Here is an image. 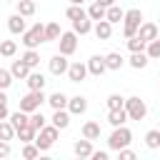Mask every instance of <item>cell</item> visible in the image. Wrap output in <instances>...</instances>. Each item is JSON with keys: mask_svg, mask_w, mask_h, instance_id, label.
Masks as SVG:
<instances>
[{"mask_svg": "<svg viewBox=\"0 0 160 160\" xmlns=\"http://www.w3.org/2000/svg\"><path fill=\"white\" fill-rule=\"evenodd\" d=\"M140 20H142V12H140L138 8H132V10H128V12H125V28H122L125 38H132V35H138Z\"/></svg>", "mask_w": 160, "mask_h": 160, "instance_id": "1", "label": "cell"}, {"mask_svg": "<svg viewBox=\"0 0 160 160\" xmlns=\"http://www.w3.org/2000/svg\"><path fill=\"white\" fill-rule=\"evenodd\" d=\"M42 40H45V25H40V22H38V25H32L30 30H25V32H22V42H25L28 48L40 45Z\"/></svg>", "mask_w": 160, "mask_h": 160, "instance_id": "2", "label": "cell"}, {"mask_svg": "<svg viewBox=\"0 0 160 160\" xmlns=\"http://www.w3.org/2000/svg\"><path fill=\"white\" fill-rule=\"evenodd\" d=\"M55 138H58V128H55V125H48V128L42 125V128H40V135L35 138V145H38L40 150H48V148L55 142Z\"/></svg>", "mask_w": 160, "mask_h": 160, "instance_id": "3", "label": "cell"}, {"mask_svg": "<svg viewBox=\"0 0 160 160\" xmlns=\"http://www.w3.org/2000/svg\"><path fill=\"white\" fill-rule=\"evenodd\" d=\"M130 138H132V132H130L128 128L115 125V130H112V135H110V148H112V150H120V148H125V145L130 142Z\"/></svg>", "mask_w": 160, "mask_h": 160, "instance_id": "4", "label": "cell"}, {"mask_svg": "<svg viewBox=\"0 0 160 160\" xmlns=\"http://www.w3.org/2000/svg\"><path fill=\"white\" fill-rule=\"evenodd\" d=\"M45 100V95H42V90H30L22 100H20V110H25V112H32V110H38L40 108V102Z\"/></svg>", "mask_w": 160, "mask_h": 160, "instance_id": "5", "label": "cell"}, {"mask_svg": "<svg viewBox=\"0 0 160 160\" xmlns=\"http://www.w3.org/2000/svg\"><path fill=\"white\" fill-rule=\"evenodd\" d=\"M125 110H128V118H132V120H142L145 112H148V108H145V102L140 98H128L125 100Z\"/></svg>", "mask_w": 160, "mask_h": 160, "instance_id": "6", "label": "cell"}, {"mask_svg": "<svg viewBox=\"0 0 160 160\" xmlns=\"http://www.w3.org/2000/svg\"><path fill=\"white\" fill-rule=\"evenodd\" d=\"M75 48H78L75 32H62V35H60V52H62V55H70V52H75Z\"/></svg>", "mask_w": 160, "mask_h": 160, "instance_id": "7", "label": "cell"}, {"mask_svg": "<svg viewBox=\"0 0 160 160\" xmlns=\"http://www.w3.org/2000/svg\"><path fill=\"white\" fill-rule=\"evenodd\" d=\"M138 38H142L145 42L155 40V38H158V25H155V22H142V25L138 28Z\"/></svg>", "mask_w": 160, "mask_h": 160, "instance_id": "8", "label": "cell"}, {"mask_svg": "<svg viewBox=\"0 0 160 160\" xmlns=\"http://www.w3.org/2000/svg\"><path fill=\"white\" fill-rule=\"evenodd\" d=\"M68 68H70V65H68V60H65L62 52L50 60V72H52V75H62V72H68Z\"/></svg>", "mask_w": 160, "mask_h": 160, "instance_id": "9", "label": "cell"}, {"mask_svg": "<svg viewBox=\"0 0 160 160\" xmlns=\"http://www.w3.org/2000/svg\"><path fill=\"white\" fill-rule=\"evenodd\" d=\"M105 68H108L105 55H92V58H90V62H88V70H90L92 75H102V72H105Z\"/></svg>", "mask_w": 160, "mask_h": 160, "instance_id": "10", "label": "cell"}, {"mask_svg": "<svg viewBox=\"0 0 160 160\" xmlns=\"http://www.w3.org/2000/svg\"><path fill=\"white\" fill-rule=\"evenodd\" d=\"M110 32H112V22H110L108 18L98 20V25H95V35H98V40H108Z\"/></svg>", "mask_w": 160, "mask_h": 160, "instance_id": "11", "label": "cell"}, {"mask_svg": "<svg viewBox=\"0 0 160 160\" xmlns=\"http://www.w3.org/2000/svg\"><path fill=\"white\" fill-rule=\"evenodd\" d=\"M68 75H70V80H75V82H80L85 75H88V68L82 65V62H72L70 68H68Z\"/></svg>", "mask_w": 160, "mask_h": 160, "instance_id": "12", "label": "cell"}, {"mask_svg": "<svg viewBox=\"0 0 160 160\" xmlns=\"http://www.w3.org/2000/svg\"><path fill=\"white\" fill-rule=\"evenodd\" d=\"M25 15H12V18H8V28H10V32H25V20H22Z\"/></svg>", "mask_w": 160, "mask_h": 160, "instance_id": "13", "label": "cell"}, {"mask_svg": "<svg viewBox=\"0 0 160 160\" xmlns=\"http://www.w3.org/2000/svg\"><path fill=\"white\" fill-rule=\"evenodd\" d=\"M10 72H12L15 78H28V75H30V65H28L25 60H15L12 68H10Z\"/></svg>", "mask_w": 160, "mask_h": 160, "instance_id": "14", "label": "cell"}, {"mask_svg": "<svg viewBox=\"0 0 160 160\" xmlns=\"http://www.w3.org/2000/svg\"><path fill=\"white\" fill-rule=\"evenodd\" d=\"M10 122H12V128H15V130H20V128L30 125V118L25 115V110H18V112H12V115H10Z\"/></svg>", "mask_w": 160, "mask_h": 160, "instance_id": "15", "label": "cell"}, {"mask_svg": "<svg viewBox=\"0 0 160 160\" xmlns=\"http://www.w3.org/2000/svg\"><path fill=\"white\" fill-rule=\"evenodd\" d=\"M75 155H78V158H90V155H92V145H90L88 138L75 142Z\"/></svg>", "mask_w": 160, "mask_h": 160, "instance_id": "16", "label": "cell"}, {"mask_svg": "<svg viewBox=\"0 0 160 160\" xmlns=\"http://www.w3.org/2000/svg\"><path fill=\"white\" fill-rule=\"evenodd\" d=\"M125 118H128V110H125V108H115V110L108 112V120H110L112 125H122Z\"/></svg>", "mask_w": 160, "mask_h": 160, "instance_id": "17", "label": "cell"}, {"mask_svg": "<svg viewBox=\"0 0 160 160\" xmlns=\"http://www.w3.org/2000/svg\"><path fill=\"white\" fill-rule=\"evenodd\" d=\"M82 135H85L88 140H98V138H100V125L92 122V120L85 122V125H82Z\"/></svg>", "mask_w": 160, "mask_h": 160, "instance_id": "18", "label": "cell"}, {"mask_svg": "<svg viewBox=\"0 0 160 160\" xmlns=\"http://www.w3.org/2000/svg\"><path fill=\"white\" fill-rule=\"evenodd\" d=\"M88 15H90L92 20H102V18L108 15V8H105V5H100V2L95 0V2L90 5V10H88Z\"/></svg>", "mask_w": 160, "mask_h": 160, "instance_id": "19", "label": "cell"}, {"mask_svg": "<svg viewBox=\"0 0 160 160\" xmlns=\"http://www.w3.org/2000/svg\"><path fill=\"white\" fill-rule=\"evenodd\" d=\"M70 112H75V115H80V112H85V108H88V100L82 98V95H78V98H72L70 102Z\"/></svg>", "mask_w": 160, "mask_h": 160, "instance_id": "20", "label": "cell"}, {"mask_svg": "<svg viewBox=\"0 0 160 160\" xmlns=\"http://www.w3.org/2000/svg\"><path fill=\"white\" fill-rule=\"evenodd\" d=\"M105 62H108L110 70H120V68H122V55H120V52H108V55H105Z\"/></svg>", "mask_w": 160, "mask_h": 160, "instance_id": "21", "label": "cell"}, {"mask_svg": "<svg viewBox=\"0 0 160 160\" xmlns=\"http://www.w3.org/2000/svg\"><path fill=\"white\" fill-rule=\"evenodd\" d=\"M42 85H45V78L40 72H30L28 75V88L30 90H42Z\"/></svg>", "mask_w": 160, "mask_h": 160, "instance_id": "22", "label": "cell"}, {"mask_svg": "<svg viewBox=\"0 0 160 160\" xmlns=\"http://www.w3.org/2000/svg\"><path fill=\"white\" fill-rule=\"evenodd\" d=\"M48 102H50V105H52L55 110H62V108H65V105H68L70 100H68V98H65L62 92H52V95L48 98Z\"/></svg>", "mask_w": 160, "mask_h": 160, "instance_id": "23", "label": "cell"}, {"mask_svg": "<svg viewBox=\"0 0 160 160\" xmlns=\"http://www.w3.org/2000/svg\"><path fill=\"white\" fill-rule=\"evenodd\" d=\"M110 22H120V20H125V10H120L118 5H110L108 8V15H105Z\"/></svg>", "mask_w": 160, "mask_h": 160, "instance_id": "24", "label": "cell"}, {"mask_svg": "<svg viewBox=\"0 0 160 160\" xmlns=\"http://www.w3.org/2000/svg\"><path fill=\"white\" fill-rule=\"evenodd\" d=\"M68 122H70V115L62 112V110H55V115H52V125L60 130V128H68Z\"/></svg>", "mask_w": 160, "mask_h": 160, "instance_id": "25", "label": "cell"}, {"mask_svg": "<svg viewBox=\"0 0 160 160\" xmlns=\"http://www.w3.org/2000/svg\"><path fill=\"white\" fill-rule=\"evenodd\" d=\"M72 28H75V32H80V35H85V32H90V20H88V15L85 18H80V20H72Z\"/></svg>", "mask_w": 160, "mask_h": 160, "instance_id": "26", "label": "cell"}, {"mask_svg": "<svg viewBox=\"0 0 160 160\" xmlns=\"http://www.w3.org/2000/svg\"><path fill=\"white\" fill-rule=\"evenodd\" d=\"M18 12L20 15H32L35 12V2L32 0H18Z\"/></svg>", "mask_w": 160, "mask_h": 160, "instance_id": "27", "label": "cell"}, {"mask_svg": "<svg viewBox=\"0 0 160 160\" xmlns=\"http://www.w3.org/2000/svg\"><path fill=\"white\" fill-rule=\"evenodd\" d=\"M60 38V25L58 22H48L45 25V40H58Z\"/></svg>", "mask_w": 160, "mask_h": 160, "instance_id": "28", "label": "cell"}, {"mask_svg": "<svg viewBox=\"0 0 160 160\" xmlns=\"http://www.w3.org/2000/svg\"><path fill=\"white\" fill-rule=\"evenodd\" d=\"M65 15H68L70 20H80V18H85V10H82L80 5H75V2H72V5L65 10Z\"/></svg>", "mask_w": 160, "mask_h": 160, "instance_id": "29", "label": "cell"}, {"mask_svg": "<svg viewBox=\"0 0 160 160\" xmlns=\"http://www.w3.org/2000/svg\"><path fill=\"white\" fill-rule=\"evenodd\" d=\"M128 48H130L132 52H142V50H145V40L138 38V35H132V38L128 40Z\"/></svg>", "mask_w": 160, "mask_h": 160, "instance_id": "30", "label": "cell"}, {"mask_svg": "<svg viewBox=\"0 0 160 160\" xmlns=\"http://www.w3.org/2000/svg\"><path fill=\"white\" fill-rule=\"evenodd\" d=\"M130 65H132V68H138V70H140V68H145V65H148V55H145V52H132Z\"/></svg>", "mask_w": 160, "mask_h": 160, "instance_id": "31", "label": "cell"}, {"mask_svg": "<svg viewBox=\"0 0 160 160\" xmlns=\"http://www.w3.org/2000/svg\"><path fill=\"white\" fill-rule=\"evenodd\" d=\"M35 132H38V130H35L32 125H25V128H20V130H18V135H20V140H25V142H30V140H35Z\"/></svg>", "mask_w": 160, "mask_h": 160, "instance_id": "32", "label": "cell"}, {"mask_svg": "<svg viewBox=\"0 0 160 160\" xmlns=\"http://www.w3.org/2000/svg\"><path fill=\"white\" fill-rule=\"evenodd\" d=\"M12 132H15L12 122H5V120H0V140H10V138H12Z\"/></svg>", "mask_w": 160, "mask_h": 160, "instance_id": "33", "label": "cell"}, {"mask_svg": "<svg viewBox=\"0 0 160 160\" xmlns=\"http://www.w3.org/2000/svg\"><path fill=\"white\" fill-rule=\"evenodd\" d=\"M15 50H18L15 40H2V42H0V52H2V55L10 58V55H15Z\"/></svg>", "mask_w": 160, "mask_h": 160, "instance_id": "34", "label": "cell"}, {"mask_svg": "<svg viewBox=\"0 0 160 160\" xmlns=\"http://www.w3.org/2000/svg\"><path fill=\"white\" fill-rule=\"evenodd\" d=\"M145 142H148V148H158L160 145V130H148Z\"/></svg>", "mask_w": 160, "mask_h": 160, "instance_id": "35", "label": "cell"}, {"mask_svg": "<svg viewBox=\"0 0 160 160\" xmlns=\"http://www.w3.org/2000/svg\"><path fill=\"white\" fill-rule=\"evenodd\" d=\"M115 108H125V100H122L118 92H112V95L108 98V110H115Z\"/></svg>", "mask_w": 160, "mask_h": 160, "instance_id": "36", "label": "cell"}, {"mask_svg": "<svg viewBox=\"0 0 160 160\" xmlns=\"http://www.w3.org/2000/svg\"><path fill=\"white\" fill-rule=\"evenodd\" d=\"M22 60H25V62H28V65H30V68H35V65H38V62H40V55H38V52H35V50H32V48H30V50H28V52H25V55H22Z\"/></svg>", "mask_w": 160, "mask_h": 160, "instance_id": "37", "label": "cell"}, {"mask_svg": "<svg viewBox=\"0 0 160 160\" xmlns=\"http://www.w3.org/2000/svg\"><path fill=\"white\" fill-rule=\"evenodd\" d=\"M148 55H150V58H160V38L150 40V45H148Z\"/></svg>", "mask_w": 160, "mask_h": 160, "instance_id": "38", "label": "cell"}, {"mask_svg": "<svg viewBox=\"0 0 160 160\" xmlns=\"http://www.w3.org/2000/svg\"><path fill=\"white\" fill-rule=\"evenodd\" d=\"M30 125H32L35 130H40V128L45 125V118H42V112H32V115H30Z\"/></svg>", "mask_w": 160, "mask_h": 160, "instance_id": "39", "label": "cell"}, {"mask_svg": "<svg viewBox=\"0 0 160 160\" xmlns=\"http://www.w3.org/2000/svg\"><path fill=\"white\" fill-rule=\"evenodd\" d=\"M38 155H40V148H38V145H25V148H22V158L30 160V158H38Z\"/></svg>", "mask_w": 160, "mask_h": 160, "instance_id": "40", "label": "cell"}, {"mask_svg": "<svg viewBox=\"0 0 160 160\" xmlns=\"http://www.w3.org/2000/svg\"><path fill=\"white\" fill-rule=\"evenodd\" d=\"M10 82H12V72H8V70L0 68V90H5Z\"/></svg>", "mask_w": 160, "mask_h": 160, "instance_id": "41", "label": "cell"}, {"mask_svg": "<svg viewBox=\"0 0 160 160\" xmlns=\"http://www.w3.org/2000/svg\"><path fill=\"white\" fill-rule=\"evenodd\" d=\"M8 155H10V145L5 140H0V158H8Z\"/></svg>", "mask_w": 160, "mask_h": 160, "instance_id": "42", "label": "cell"}, {"mask_svg": "<svg viewBox=\"0 0 160 160\" xmlns=\"http://www.w3.org/2000/svg\"><path fill=\"white\" fill-rule=\"evenodd\" d=\"M132 158H135L132 150H122V148H120V160H132Z\"/></svg>", "mask_w": 160, "mask_h": 160, "instance_id": "43", "label": "cell"}, {"mask_svg": "<svg viewBox=\"0 0 160 160\" xmlns=\"http://www.w3.org/2000/svg\"><path fill=\"white\" fill-rule=\"evenodd\" d=\"M90 158H92V160H108V152H102V150H100V152H92Z\"/></svg>", "mask_w": 160, "mask_h": 160, "instance_id": "44", "label": "cell"}, {"mask_svg": "<svg viewBox=\"0 0 160 160\" xmlns=\"http://www.w3.org/2000/svg\"><path fill=\"white\" fill-rule=\"evenodd\" d=\"M8 118V102H0V120Z\"/></svg>", "mask_w": 160, "mask_h": 160, "instance_id": "45", "label": "cell"}, {"mask_svg": "<svg viewBox=\"0 0 160 160\" xmlns=\"http://www.w3.org/2000/svg\"><path fill=\"white\" fill-rule=\"evenodd\" d=\"M98 2H100V5H105V8H110V5L115 2V0H98Z\"/></svg>", "mask_w": 160, "mask_h": 160, "instance_id": "46", "label": "cell"}, {"mask_svg": "<svg viewBox=\"0 0 160 160\" xmlns=\"http://www.w3.org/2000/svg\"><path fill=\"white\" fill-rule=\"evenodd\" d=\"M70 2H75V5H82V0H70Z\"/></svg>", "mask_w": 160, "mask_h": 160, "instance_id": "47", "label": "cell"}]
</instances>
